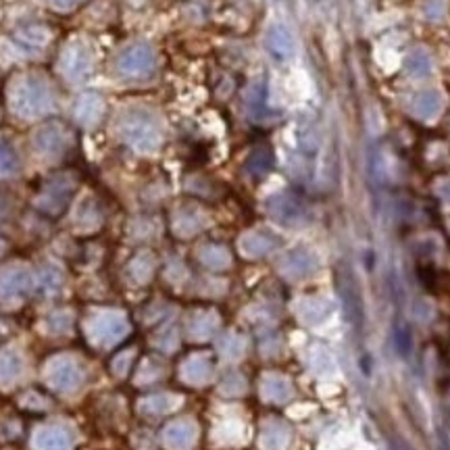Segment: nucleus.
Segmentation results:
<instances>
[{"mask_svg":"<svg viewBox=\"0 0 450 450\" xmlns=\"http://www.w3.org/2000/svg\"><path fill=\"white\" fill-rule=\"evenodd\" d=\"M9 100H11L13 111L19 117L34 119V117L46 115L49 111H52L54 92L44 79L27 75V77H21L13 84Z\"/></svg>","mask_w":450,"mask_h":450,"instance_id":"1","label":"nucleus"},{"mask_svg":"<svg viewBox=\"0 0 450 450\" xmlns=\"http://www.w3.org/2000/svg\"><path fill=\"white\" fill-rule=\"evenodd\" d=\"M121 136H124L125 142L138 152L156 150L161 146V138H163L156 119L142 111L125 115L124 121H121Z\"/></svg>","mask_w":450,"mask_h":450,"instance_id":"2","label":"nucleus"},{"mask_svg":"<svg viewBox=\"0 0 450 450\" xmlns=\"http://www.w3.org/2000/svg\"><path fill=\"white\" fill-rule=\"evenodd\" d=\"M46 379L54 390L69 394L84 384V369L71 356H59L49 363Z\"/></svg>","mask_w":450,"mask_h":450,"instance_id":"3","label":"nucleus"},{"mask_svg":"<svg viewBox=\"0 0 450 450\" xmlns=\"http://www.w3.org/2000/svg\"><path fill=\"white\" fill-rule=\"evenodd\" d=\"M94 52L84 42H74L61 54V71L71 81H86L94 71Z\"/></svg>","mask_w":450,"mask_h":450,"instance_id":"4","label":"nucleus"},{"mask_svg":"<svg viewBox=\"0 0 450 450\" xmlns=\"http://www.w3.org/2000/svg\"><path fill=\"white\" fill-rule=\"evenodd\" d=\"M86 329L92 342H96L100 346H113L127 336L129 325L119 313H102L99 317H94Z\"/></svg>","mask_w":450,"mask_h":450,"instance_id":"5","label":"nucleus"},{"mask_svg":"<svg viewBox=\"0 0 450 450\" xmlns=\"http://www.w3.org/2000/svg\"><path fill=\"white\" fill-rule=\"evenodd\" d=\"M154 52L149 44H134L129 49H125L119 59H117V67L125 77H142L149 75L154 69Z\"/></svg>","mask_w":450,"mask_h":450,"instance_id":"6","label":"nucleus"},{"mask_svg":"<svg viewBox=\"0 0 450 450\" xmlns=\"http://www.w3.org/2000/svg\"><path fill=\"white\" fill-rule=\"evenodd\" d=\"M267 213L274 217L277 224L281 225H296L304 219V206L296 196L292 194H274L271 199H267Z\"/></svg>","mask_w":450,"mask_h":450,"instance_id":"7","label":"nucleus"},{"mask_svg":"<svg viewBox=\"0 0 450 450\" xmlns=\"http://www.w3.org/2000/svg\"><path fill=\"white\" fill-rule=\"evenodd\" d=\"M317 256L306 249H294L290 250L281 263H279V271L290 277V279H302V277H309L311 274L317 271Z\"/></svg>","mask_w":450,"mask_h":450,"instance_id":"8","label":"nucleus"},{"mask_svg":"<svg viewBox=\"0 0 450 450\" xmlns=\"http://www.w3.org/2000/svg\"><path fill=\"white\" fill-rule=\"evenodd\" d=\"M199 427L190 419H179L163 429V444L167 450H188L196 442Z\"/></svg>","mask_w":450,"mask_h":450,"instance_id":"9","label":"nucleus"},{"mask_svg":"<svg viewBox=\"0 0 450 450\" xmlns=\"http://www.w3.org/2000/svg\"><path fill=\"white\" fill-rule=\"evenodd\" d=\"M34 449L36 450H71L74 449V436L63 425H46L40 427L34 436Z\"/></svg>","mask_w":450,"mask_h":450,"instance_id":"10","label":"nucleus"},{"mask_svg":"<svg viewBox=\"0 0 450 450\" xmlns=\"http://www.w3.org/2000/svg\"><path fill=\"white\" fill-rule=\"evenodd\" d=\"M34 288V277L25 269H9L0 274V299L15 300L25 296Z\"/></svg>","mask_w":450,"mask_h":450,"instance_id":"11","label":"nucleus"},{"mask_svg":"<svg viewBox=\"0 0 450 450\" xmlns=\"http://www.w3.org/2000/svg\"><path fill=\"white\" fill-rule=\"evenodd\" d=\"M67 144H69L67 131L54 124L38 129L36 136H34V146L38 149V152H42L46 156H59L63 150L67 149Z\"/></svg>","mask_w":450,"mask_h":450,"instance_id":"12","label":"nucleus"},{"mask_svg":"<svg viewBox=\"0 0 450 450\" xmlns=\"http://www.w3.org/2000/svg\"><path fill=\"white\" fill-rule=\"evenodd\" d=\"M71 194H74V184L67 177H56L46 186V190L40 199V204L44 211L56 215L67 206V202L71 200Z\"/></svg>","mask_w":450,"mask_h":450,"instance_id":"13","label":"nucleus"},{"mask_svg":"<svg viewBox=\"0 0 450 450\" xmlns=\"http://www.w3.org/2000/svg\"><path fill=\"white\" fill-rule=\"evenodd\" d=\"M277 244H279V240L275 238L271 231L259 229V231H249L246 236H242V240H240V250H242V254L249 256V259H261V256H265V254H269L271 250L277 249Z\"/></svg>","mask_w":450,"mask_h":450,"instance_id":"14","label":"nucleus"},{"mask_svg":"<svg viewBox=\"0 0 450 450\" xmlns=\"http://www.w3.org/2000/svg\"><path fill=\"white\" fill-rule=\"evenodd\" d=\"M292 394H294L292 381L284 375L267 374L261 379V396L267 402L284 404V402L292 399Z\"/></svg>","mask_w":450,"mask_h":450,"instance_id":"15","label":"nucleus"},{"mask_svg":"<svg viewBox=\"0 0 450 450\" xmlns=\"http://www.w3.org/2000/svg\"><path fill=\"white\" fill-rule=\"evenodd\" d=\"M181 379L192 386H202L213 377V361L206 354H194L181 363Z\"/></svg>","mask_w":450,"mask_h":450,"instance_id":"16","label":"nucleus"},{"mask_svg":"<svg viewBox=\"0 0 450 450\" xmlns=\"http://www.w3.org/2000/svg\"><path fill=\"white\" fill-rule=\"evenodd\" d=\"M292 442V429L279 419H269L261 429V446L265 450H286Z\"/></svg>","mask_w":450,"mask_h":450,"instance_id":"17","label":"nucleus"},{"mask_svg":"<svg viewBox=\"0 0 450 450\" xmlns=\"http://www.w3.org/2000/svg\"><path fill=\"white\" fill-rule=\"evenodd\" d=\"M267 49L269 52L277 56V59H290L294 54V36L290 34L288 27L284 25H274L269 31H267Z\"/></svg>","mask_w":450,"mask_h":450,"instance_id":"18","label":"nucleus"},{"mask_svg":"<svg viewBox=\"0 0 450 450\" xmlns=\"http://www.w3.org/2000/svg\"><path fill=\"white\" fill-rule=\"evenodd\" d=\"M204 227V215L194 206H184L175 213L174 229L177 236L190 238Z\"/></svg>","mask_w":450,"mask_h":450,"instance_id":"19","label":"nucleus"},{"mask_svg":"<svg viewBox=\"0 0 450 450\" xmlns=\"http://www.w3.org/2000/svg\"><path fill=\"white\" fill-rule=\"evenodd\" d=\"M331 315V304L327 302L325 299H304L300 300L299 304V317L309 325H317L324 324L325 319Z\"/></svg>","mask_w":450,"mask_h":450,"instance_id":"20","label":"nucleus"},{"mask_svg":"<svg viewBox=\"0 0 450 450\" xmlns=\"http://www.w3.org/2000/svg\"><path fill=\"white\" fill-rule=\"evenodd\" d=\"M102 117V99L99 94H86L77 100L75 104V119L79 125H90L99 124Z\"/></svg>","mask_w":450,"mask_h":450,"instance_id":"21","label":"nucleus"},{"mask_svg":"<svg viewBox=\"0 0 450 450\" xmlns=\"http://www.w3.org/2000/svg\"><path fill=\"white\" fill-rule=\"evenodd\" d=\"M219 327V317L211 311H200L196 315H192L190 324H188V334L192 340H209L211 336H215Z\"/></svg>","mask_w":450,"mask_h":450,"instance_id":"22","label":"nucleus"},{"mask_svg":"<svg viewBox=\"0 0 450 450\" xmlns=\"http://www.w3.org/2000/svg\"><path fill=\"white\" fill-rule=\"evenodd\" d=\"M46 42H49V31H44L42 27H25L15 36V44L29 54L40 52Z\"/></svg>","mask_w":450,"mask_h":450,"instance_id":"23","label":"nucleus"},{"mask_svg":"<svg viewBox=\"0 0 450 450\" xmlns=\"http://www.w3.org/2000/svg\"><path fill=\"white\" fill-rule=\"evenodd\" d=\"M177 404H179V396H175V394H152L140 402V411L150 417H159V415H167L169 411L177 409Z\"/></svg>","mask_w":450,"mask_h":450,"instance_id":"24","label":"nucleus"},{"mask_svg":"<svg viewBox=\"0 0 450 450\" xmlns=\"http://www.w3.org/2000/svg\"><path fill=\"white\" fill-rule=\"evenodd\" d=\"M200 263L213 271H221V269H227L229 263H231V256L225 246H219V244H206L202 246L199 252Z\"/></svg>","mask_w":450,"mask_h":450,"instance_id":"25","label":"nucleus"},{"mask_svg":"<svg viewBox=\"0 0 450 450\" xmlns=\"http://www.w3.org/2000/svg\"><path fill=\"white\" fill-rule=\"evenodd\" d=\"M154 274V259L150 252H140L138 256L131 259L129 267H127V275L131 281L136 284H146Z\"/></svg>","mask_w":450,"mask_h":450,"instance_id":"26","label":"nucleus"},{"mask_svg":"<svg viewBox=\"0 0 450 450\" xmlns=\"http://www.w3.org/2000/svg\"><path fill=\"white\" fill-rule=\"evenodd\" d=\"M309 365L313 369V374L319 377H327L336 371V361L331 356V352L325 346H313L309 352Z\"/></svg>","mask_w":450,"mask_h":450,"instance_id":"27","label":"nucleus"},{"mask_svg":"<svg viewBox=\"0 0 450 450\" xmlns=\"http://www.w3.org/2000/svg\"><path fill=\"white\" fill-rule=\"evenodd\" d=\"M24 369L21 356L15 350H4L0 354V384H11L15 381Z\"/></svg>","mask_w":450,"mask_h":450,"instance_id":"28","label":"nucleus"},{"mask_svg":"<svg viewBox=\"0 0 450 450\" xmlns=\"http://www.w3.org/2000/svg\"><path fill=\"white\" fill-rule=\"evenodd\" d=\"M404 69L406 74L413 75V77H427L434 69V63H431V56L425 52V50H413L406 59H404Z\"/></svg>","mask_w":450,"mask_h":450,"instance_id":"29","label":"nucleus"},{"mask_svg":"<svg viewBox=\"0 0 450 450\" xmlns=\"http://www.w3.org/2000/svg\"><path fill=\"white\" fill-rule=\"evenodd\" d=\"M442 106V100H440V94L434 92V90H427V92H421L417 94L415 100H413V111L415 115H419L421 119H429L434 117Z\"/></svg>","mask_w":450,"mask_h":450,"instance_id":"30","label":"nucleus"},{"mask_svg":"<svg viewBox=\"0 0 450 450\" xmlns=\"http://www.w3.org/2000/svg\"><path fill=\"white\" fill-rule=\"evenodd\" d=\"M219 352L227 361H238L246 352V338L240 334H227L219 340Z\"/></svg>","mask_w":450,"mask_h":450,"instance_id":"31","label":"nucleus"},{"mask_svg":"<svg viewBox=\"0 0 450 450\" xmlns=\"http://www.w3.org/2000/svg\"><path fill=\"white\" fill-rule=\"evenodd\" d=\"M271 165H274V156H271V152H269L267 149H259L250 154L249 163H246V169H249L250 175L261 177V175H265L269 169H271Z\"/></svg>","mask_w":450,"mask_h":450,"instance_id":"32","label":"nucleus"},{"mask_svg":"<svg viewBox=\"0 0 450 450\" xmlns=\"http://www.w3.org/2000/svg\"><path fill=\"white\" fill-rule=\"evenodd\" d=\"M219 390H221V394H225V396H242L246 392V379H244L242 374L231 371V374H227L224 377Z\"/></svg>","mask_w":450,"mask_h":450,"instance_id":"33","label":"nucleus"},{"mask_svg":"<svg viewBox=\"0 0 450 450\" xmlns=\"http://www.w3.org/2000/svg\"><path fill=\"white\" fill-rule=\"evenodd\" d=\"M61 284H63V277H61V274H59L54 267L42 269L40 279H38V286H40V290H42L44 294H54V292H59Z\"/></svg>","mask_w":450,"mask_h":450,"instance_id":"34","label":"nucleus"},{"mask_svg":"<svg viewBox=\"0 0 450 450\" xmlns=\"http://www.w3.org/2000/svg\"><path fill=\"white\" fill-rule=\"evenodd\" d=\"M163 374H165L163 365L159 361H154V359H149V361H144L142 369L136 375V381L138 384H150V381H156Z\"/></svg>","mask_w":450,"mask_h":450,"instance_id":"35","label":"nucleus"},{"mask_svg":"<svg viewBox=\"0 0 450 450\" xmlns=\"http://www.w3.org/2000/svg\"><path fill=\"white\" fill-rule=\"evenodd\" d=\"M17 167H19V161L13 146L0 140V174H13L17 171Z\"/></svg>","mask_w":450,"mask_h":450,"instance_id":"36","label":"nucleus"},{"mask_svg":"<svg viewBox=\"0 0 450 450\" xmlns=\"http://www.w3.org/2000/svg\"><path fill=\"white\" fill-rule=\"evenodd\" d=\"M100 221V215H99V209L92 204V202H86L81 209H79V213H77V225L79 227H94V225H99Z\"/></svg>","mask_w":450,"mask_h":450,"instance_id":"37","label":"nucleus"},{"mask_svg":"<svg viewBox=\"0 0 450 450\" xmlns=\"http://www.w3.org/2000/svg\"><path fill=\"white\" fill-rule=\"evenodd\" d=\"M177 344H179V336H177V331L174 327L165 329L163 334H159L154 338V346L159 350H163V352H174L177 349Z\"/></svg>","mask_w":450,"mask_h":450,"instance_id":"38","label":"nucleus"},{"mask_svg":"<svg viewBox=\"0 0 450 450\" xmlns=\"http://www.w3.org/2000/svg\"><path fill=\"white\" fill-rule=\"evenodd\" d=\"M396 349H399L400 356H409L411 349H413V338H411V329L409 327H399L396 329Z\"/></svg>","mask_w":450,"mask_h":450,"instance_id":"39","label":"nucleus"},{"mask_svg":"<svg viewBox=\"0 0 450 450\" xmlns=\"http://www.w3.org/2000/svg\"><path fill=\"white\" fill-rule=\"evenodd\" d=\"M49 327L54 334H65L71 329V315L69 313H54L49 319Z\"/></svg>","mask_w":450,"mask_h":450,"instance_id":"40","label":"nucleus"},{"mask_svg":"<svg viewBox=\"0 0 450 450\" xmlns=\"http://www.w3.org/2000/svg\"><path fill=\"white\" fill-rule=\"evenodd\" d=\"M131 359H134V350H125L121 354H117L115 359H113V371L119 375V377H124L127 374V369H129V365H131Z\"/></svg>","mask_w":450,"mask_h":450,"instance_id":"41","label":"nucleus"},{"mask_svg":"<svg viewBox=\"0 0 450 450\" xmlns=\"http://www.w3.org/2000/svg\"><path fill=\"white\" fill-rule=\"evenodd\" d=\"M442 15H444V0H429L425 4V17L427 19L438 21V19H442Z\"/></svg>","mask_w":450,"mask_h":450,"instance_id":"42","label":"nucleus"},{"mask_svg":"<svg viewBox=\"0 0 450 450\" xmlns=\"http://www.w3.org/2000/svg\"><path fill=\"white\" fill-rule=\"evenodd\" d=\"M50 2H52V6H56L59 11H69V9L77 6L81 0H50Z\"/></svg>","mask_w":450,"mask_h":450,"instance_id":"43","label":"nucleus"},{"mask_svg":"<svg viewBox=\"0 0 450 450\" xmlns=\"http://www.w3.org/2000/svg\"><path fill=\"white\" fill-rule=\"evenodd\" d=\"M2 249H4V246H2V240H0V252H2Z\"/></svg>","mask_w":450,"mask_h":450,"instance_id":"44","label":"nucleus"}]
</instances>
